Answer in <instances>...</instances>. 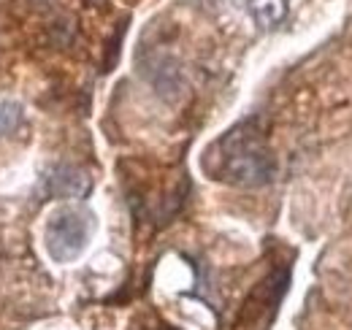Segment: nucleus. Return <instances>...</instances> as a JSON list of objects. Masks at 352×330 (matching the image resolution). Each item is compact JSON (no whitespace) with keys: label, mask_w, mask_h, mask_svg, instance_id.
<instances>
[{"label":"nucleus","mask_w":352,"mask_h":330,"mask_svg":"<svg viewBox=\"0 0 352 330\" xmlns=\"http://www.w3.org/2000/svg\"><path fill=\"white\" fill-rule=\"evenodd\" d=\"M252 19L263 28V30H271L276 25L285 22L287 11H290V0H244Z\"/></svg>","instance_id":"nucleus-4"},{"label":"nucleus","mask_w":352,"mask_h":330,"mask_svg":"<svg viewBox=\"0 0 352 330\" xmlns=\"http://www.w3.org/2000/svg\"><path fill=\"white\" fill-rule=\"evenodd\" d=\"M89 187V176L76 165H57L44 179V192L49 198H85Z\"/></svg>","instance_id":"nucleus-3"},{"label":"nucleus","mask_w":352,"mask_h":330,"mask_svg":"<svg viewBox=\"0 0 352 330\" xmlns=\"http://www.w3.org/2000/svg\"><path fill=\"white\" fill-rule=\"evenodd\" d=\"M19 120H22V109L16 103H11V100H3L0 103V135L11 133L19 124Z\"/></svg>","instance_id":"nucleus-5"},{"label":"nucleus","mask_w":352,"mask_h":330,"mask_svg":"<svg viewBox=\"0 0 352 330\" xmlns=\"http://www.w3.org/2000/svg\"><path fill=\"white\" fill-rule=\"evenodd\" d=\"M204 170L230 187H263L276 176V160L268 149L261 120H244L233 124L228 133L206 149Z\"/></svg>","instance_id":"nucleus-1"},{"label":"nucleus","mask_w":352,"mask_h":330,"mask_svg":"<svg viewBox=\"0 0 352 330\" xmlns=\"http://www.w3.org/2000/svg\"><path fill=\"white\" fill-rule=\"evenodd\" d=\"M92 236V217L89 211L76 206H63L49 214L44 228L46 254L54 263H74L85 254Z\"/></svg>","instance_id":"nucleus-2"}]
</instances>
